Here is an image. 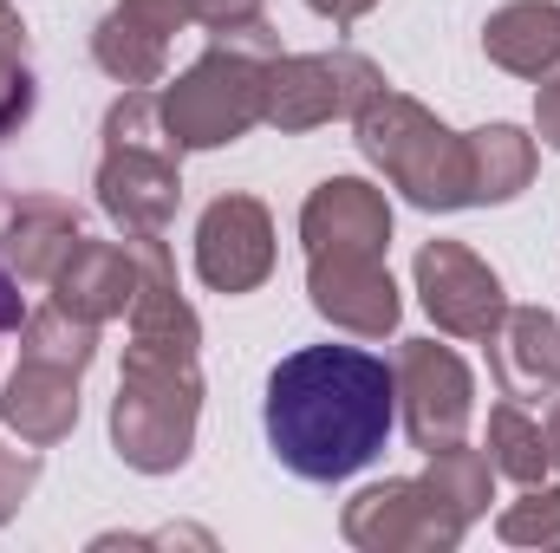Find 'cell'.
I'll return each instance as SVG.
<instances>
[{"instance_id": "83f0119b", "label": "cell", "mask_w": 560, "mask_h": 553, "mask_svg": "<svg viewBox=\"0 0 560 553\" xmlns=\"http://www.w3.org/2000/svg\"><path fill=\"white\" fill-rule=\"evenodd\" d=\"M20 319H26V306H20V274L0 261V332H20Z\"/></svg>"}, {"instance_id": "484cf974", "label": "cell", "mask_w": 560, "mask_h": 553, "mask_svg": "<svg viewBox=\"0 0 560 553\" xmlns=\"http://www.w3.org/2000/svg\"><path fill=\"white\" fill-rule=\"evenodd\" d=\"M189 7H196V26L209 33H242L268 20V0H189Z\"/></svg>"}, {"instance_id": "5bb4252c", "label": "cell", "mask_w": 560, "mask_h": 553, "mask_svg": "<svg viewBox=\"0 0 560 553\" xmlns=\"http://www.w3.org/2000/svg\"><path fill=\"white\" fill-rule=\"evenodd\" d=\"M482 345H489V372H495L502 398L535 404V398L560 391V319L548 306H509Z\"/></svg>"}, {"instance_id": "7a4b0ae2", "label": "cell", "mask_w": 560, "mask_h": 553, "mask_svg": "<svg viewBox=\"0 0 560 553\" xmlns=\"http://www.w3.org/2000/svg\"><path fill=\"white\" fill-rule=\"evenodd\" d=\"M268 449L300 482L359 475L398 423V372L365 345H300L268 372Z\"/></svg>"}, {"instance_id": "d6986e66", "label": "cell", "mask_w": 560, "mask_h": 553, "mask_svg": "<svg viewBox=\"0 0 560 553\" xmlns=\"http://www.w3.org/2000/svg\"><path fill=\"white\" fill-rule=\"evenodd\" d=\"M535 138L515 125L469 131V202H515L535 183Z\"/></svg>"}, {"instance_id": "277c9868", "label": "cell", "mask_w": 560, "mask_h": 553, "mask_svg": "<svg viewBox=\"0 0 560 553\" xmlns=\"http://www.w3.org/2000/svg\"><path fill=\"white\" fill-rule=\"evenodd\" d=\"M352 138L392 189H405V202L436 215L469 209V131H450L430 105L385 85L352 111Z\"/></svg>"}, {"instance_id": "4316f807", "label": "cell", "mask_w": 560, "mask_h": 553, "mask_svg": "<svg viewBox=\"0 0 560 553\" xmlns=\"http://www.w3.org/2000/svg\"><path fill=\"white\" fill-rule=\"evenodd\" d=\"M535 131L560 150V72H555V79H541V98H535Z\"/></svg>"}, {"instance_id": "4fadbf2b", "label": "cell", "mask_w": 560, "mask_h": 553, "mask_svg": "<svg viewBox=\"0 0 560 553\" xmlns=\"http://www.w3.org/2000/svg\"><path fill=\"white\" fill-rule=\"evenodd\" d=\"M306 255H385L392 248V202L365 176H326L300 202Z\"/></svg>"}, {"instance_id": "3957f363", "label": "cell", "mask_w": 560, "mask_h": 553, "mask_svg": "<svg viewBox=\"0 0 560 553\" xmlns=\"http://www.w3.org/2000/svg\"><path fill=\"white\" fill-rule=\"evenodd\" d=\"M275 59H280V39L268 20L242 26V33H209V52L156 92L163 131L176 138V150H222V143L248 138L261 125Z\"/></svg>"}, {"instance_id": "e0dca14e", "label": "cell", "mask_w": 560, "mask_h": 553, "mask_svg": "<svg viewBox=\"0 0 560 553\" xmlns=\"http://www.w3.org/2000/svg\"><path fill=\"white\" fill-rule=\"evenodd\" d=\"M0 423H7L20 443H33V449L66 443V436L79 430V378L20 358V372H13L7 391H0Z\"/></svg>"}, {"instance_id": "ac0fdd59", "label": "cell", "mask_w": 560, "mask_h": 553, "mask_svg": "<svg viewBox=\"0 0 560 553\" xmlns=\"http://www.w3.org/2000/svg\"><path fill=\"white\" fill-rule=\"evenodd\" d=\"M482 52L515 79H555L560 72V0H509L482 26Z\"/></svg>"}, {"instance_id": "7c38bea8", "label": "cell", "mask_w": 560, "mask_h": 553, "mask_svg": "<svg viewBox=\"0 0 560 553\" xmlns=\"http://www.w3.org/2000/svg\"><path fill=\"white\" fill-rule=\"evenodd\" d=\"M183 26H196L189 0H112V13L92 26V59L125 92L131 85H163L170 46H176Z\"/></svg>"}, {"instance_id": "30bf717a", "label": "cell", "mask_w": 560, "mask_h": 553, "mask_svg": "<svg viewBox=\"0 0 560 553\" xmlns=\"http://www.w3.org/2000/svg\"><path fill=\"white\" fill-rule=\"evenodd\" d=\"M196 274L215 293H255L275 274V215L261 196H215L196 222Z\"/></svg>"}, {"instance_id": "cb8c5ba5", "label": "cell", "mask_w": 560, "mask_h": 553, "mask_svg": "<svg viewBox=\"0 0 560 553\" xmlns=\"http://www.w3.org/2000/svg\"><path fill=\"white\" fill-rule=\"evenodd\" d=\"M495 534L509 548H560V489H541V482L522 489V502L502 508Z\"/></svg>"}, {"instance_id": "8992f818", "label": "cell", "mask_w": 560, "mask_h": 553, "mask_svg": "<svg viewBox=\"0 0 560 553\" xmlns=\"http://www.w3.org/2000/svg\"><path fill=\"white\" fill-rule=\"evenodd\" d=\"M372 92H385V72L365 52H280L268 66L261 125L300 138V131H319L332 118H352Z\"/></svg>"}, {"instance_id": "6da1fadb", "label": "cell", "mask_w": 560, "mask_h": 553, "mask_svg": "<svg viewBox=\"0 0 560 553\" xmlns=\"http://www.w3.org/2000/svg\"><path fill=\"white\" fill-rule=\"evenodd\" d=\"M138 248V299H131V345L125 378L112 398V449L138 475H170L196 449L202 423V319L176 293V268L163 235H125Z\"/></svg>"}, {"instance_id": "f1b7e54d", "label": "cell", "mask_w": 560, "mask_h": 553, "mask_svg": "<svg viewBox=\"0 0 560 553\" xmlns=\"http://www.w3.org/2000/svg\"><path fill=\"white\" fill-rule=\"evenodd\" d=\"M306 7H313L319 20H332V26H352V20H365L378 0H306Z\"/></svg>"}, {"instance_id": "d4e9b609", "label": "cell", "mask_w": 560, "mask_h": 553, "mask_svg": "<svg viewBox=\"0 0 560 553\" xmlns=\"http://www.w3.org/2000/svg\"><path fill=\"white\" fill-rule=\"evenodd\" d=\"M33 482H39V449L33 443H7V423H0V521L20 515Z\"/></svg>"}, {"instance_id": "5b68a950", "label": "cell", "mask_w": 560, "mask_h": 553, "mask_svg": "<svg viewBox=\"0 0 560 553\" xmlns=\"http://www.w3.org/2000/svg\"><path fill=\"white\" fill-rule=\"evenodd\" d=\"M183 202V150L163 131L156 92L131 85L105 111V150H98V209L125 235H163Z\"/></svg>"}, {"instance_id": "44dd1931", "label": "cell", "mask_w": 560, "mask_h": 553, "mask_svg": "<svg viewBox=\"0 0 560 553\" xmlns=\"http://www.w3.org/2000/svg\"><path fill=\"white\" fill-rule=\"evenodd\" d=\"M489 462H495V475H509V482H522V489L548 482V469H555V462H548V430L522 411L515 398L489 411Z\"/></svg>"}, {"instance_id": "f546056e", "label": "cell", "mask_w": 560, "mask_h": 553, "mask_svg": "<svg viewBox=\"0 0 560 553\" xmlns=\"http://www.w3.org/2000/svg\"><path fill=\"white\" fill-rule=\"evenodd\" d=\"M541 430H548V462L560 469V391H555V404H548V423Z\"/></svg>"}, {"instance_id": "8fae6325", "label": "cell", "mask_w": 560, "mask_h": 553, "mask_svg": "<svg viewBox=\"0 0 560 553\" xmlns=\"http://www.w3.org/2000/svg\"><path fill=\"white\" fill-rule=\"evenodd\" d=\"M306 299L326 326L352 339H385L398 332V313H405L385 255H306Z\"/></svg>"}, {"instance_id": "ba28073f", "label": "cell", "mask_w": 560, "mask_h": 553, "mask_svg": "<svg viewBox=\"0 0 560 553\" xmlns=\"http://www.w3.org/2000/svg\"><path fill=\"white\" fill-rule=\"evenodd\" d=\"M398 411H405V436L411 449H443V443H463L469 416H476V378L469 365L436 345V339H405L398 345Z\"/></svg>"}, {"instance_id": "52a82bcc", "label": "cell", "mask_w": 560, "mask_h": 553, "mask_svg": "<svg viewBox=\"0 0 560 553\" xmlns=\"http://www.w3.org/2000/svg\"><path fill=\"white\" fill-rule=\"evenodd\" d=\"M339 534L359 553H450L469 534V515L450 508L423 475H392L346 502Z\"/></svg>"}, {"instance_id": "9a60e30c", "label": "cell", "mask_w": 560, "mask_h": 553, "mask_svg": "<svg viewBox=\"0 0 560 553\" xmlns=\"http://www.w3.org/2000/svg\"><path fill=\"white\" fill-rule=\"evenodd\" d=\"M138 248L131 242H72V255L59 261V274H52V299L66 306V313H79V319H92V326H105V319H125L131 313V299H138Z\"/></svg>"}, {"instance_id": "ffe728a7", "label": "cell", "mask_w": 560, "mask_h": 553, "mask_svg": "<svg viewBox=\"0 0 560 553\" xmlns=\"http://www.w3.org/2000/svg\"><path fill=\"white\" fill-rule=\"evenodd\" d=\"M20 358L85 378V372H92V358H98V326H92V319H79V313H66L59 299H46L39 313H26V319H20Z\"/></svg>"}, {"instance_id": "7402d4cb", "label": "cell", "mask_w": 560, "mask_h": 553, "mask_svg": "<svg viewBox=\"0 0 560 553\" xmlns=\"http://www.w3.org/2000/svg\"><path fill=\"white\" fill-rule=\"evenodd\" d=\"M423 482H430L450 508H463L469 521L489 515V502H495V462H489L482 449H469V443H443V449H430Z\"/></svg>"}, {"instance_id": "2e32d148", "label": "cell", "mask_w": 560, "mask_h": 553, "mask_svg": "<svg viewBox=\"0 0 560 553\" xmlns=\"http://www.w3.org/2000/svg\"><path fill=\"white\" fill-rule=\"evenodd\" d=\"M72 242H79V209L66 196H20V202L0 209V261L20 280L52 286Z\"/></svg>"}, {"instance_id": "603a6c76", "label": "cell", "mask_w": 560, "mask_h": 553, "mask_svg": "<svg viewBox=\"0 0 560 553\" xmlns=\"http://www.w3.org/2000/svg\"><path fill=\"white\" fill-rule=\"evenodd\" d=\"M33 118V66H26V20L13 0H0V138H13Z\"/></svg>"}, {"instance_id": "9c48e42d", "label": "cell", "mask_w": 560, "mask_h": 553, "mask_svg": "<svg viewBox=\"0 0 560 553\" xmlns=\"http://www.w3.org/2000/svg\"><path fill=\"white\" fill-rule=\"evenodd\" d=\"M418 299L436 319V332H450V339H489L509 313L502 274L463 242H423L418 248Z\"/></svg>"}]
</instances>
